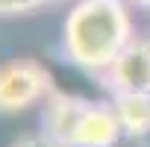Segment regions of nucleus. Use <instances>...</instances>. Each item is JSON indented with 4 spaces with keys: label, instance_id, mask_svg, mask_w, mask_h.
<instances>
[{
    "label": "nucleus",
    "instance_id": "9",
    "mask_svg": "<svg viewBox=\"0 0 150 147\" xmlns=\"http://www.w3.org/2000/svg\"><path fill=\"white\" fill-rule=\"evenodd\" d=\"M132 3H138L141 9H150V0H132Z\"/></svg>",
    "mask_w": 150,
    "mask_h": 147
},
{
    "label": "nucleus",
    "instance_id": "3",
    "mask_svg": "<svg viewBox=\"0 0 150 147\" xmlns=\"http://www.w3.org/2000/svg\"><path fill=\"white\" fill-rule=\"evenodd\" d=\"M112 94H150V41L132 38L103 74Z\"/></svg>",
    "mask_w": 150,
    "mask_h": 147
},
{
    "label": "nucleus",
    "instance_id": "7",
    "mask_svg": "<svg viewBox=\"0 0 150 147\" xmlns=\"http://www.w3.org/2000/svg\"><path fill=\"white\" fill-rule=\"evenodd\" d=\"M47 3V0H0V15H27L35 12Z\"/></svg>",
    "mask_w": 150,
    "mask_h": 147
},
{
    "label": "nucleus",
    "instance_id": "6",
    "mask_svg": "<svg viewBox=\"0 0 150 147\" xmlns=\"http://www.w3.org/2000/svg\"><path fill=\"white\" fill-rule=\"evenodd\" d=\"M112 106L129 138H144L150 132V94H112Z\"/></svg>",
    "mask_w": 150,
    "mask_h": 147
},
{
    "label": "nucleus",
    "instance_id": "5",
    "mask_svg": "<svg viewBox=\"0 0 150 147\" xmlns=\"http://www.w3.org/2000/svg\"><path fill=\"white\" fill-rule=\"evenodd\" d=\"M124 135V127L118 121V112L112 103H88L77 135H74V147H115L118 138Z\"/></svg>",
    "mask_w": 150,
    "mask_h": 147
},
{
    "label": "nucleus",
    "instance_id": "1",
    "mask_svg": "<svg viewBox=\"0 0 150 147\" xmlns=\"http://www.w3.org/2000/svg\"><path fill=\"white\" fill-rule=\"evenodd\" d=\"M132 41L124 0H80L65 18L62 50L83 71H106Z\"/></svg>",
    "mask_w": 150,
    "mask_h": 147
},
{
    "label": "nucleus",
    "instance_id": "2",
    "mask_svg": "<svg viewBox=\"0 0 150 147\" xmlns=\"http://www.w3.org/2000/svg\"><path fill=\"white\" fill-rule=\"evenodd\" d=\"M53 88L50 71L33 59H15L0 68V112L15 115L47 97Z\"/></svg>",
    "mask_w": 150,
    "mask_h": 147
},
{
    "label": "nucleus",
    "instance_id": "10",
    "mask_svg": "<svg viewBox=\"0 0 150 147\" xmlns=\"http://www.w3.org/2000/svg\"><path fill=\"white\" fill-rule=\"evenodd\" d=\"M47 3H62V0H47Z\"/></svg>",
    "mask_w": 150,
    "mask_h": 147
},
{
    "label": "nucleus",
    "instance_id": "8",
    "mask_svg": "<svg viewBox=\"0 0 150 147\" xmlns=\"http://www.w3.org/2000/svg\"><path fill=\"white\" fill-rule=\"evenodd\" d=\"M12 147H59V144L50 141V138L41 132V135H24V138H18Z\"/></svg>",
    "mask_w": 150,
    "mask_h": 147
},
{
    "label": "nucleus",
    "instance_id": "4",
    "mask_svg": "<svg viewBox=\"0 0 150 147\" xmlns=\"http://www.w3.org/2000/svg\"><path fill=\"white\" fill-rule=\"evenodd\" d=\"M91 100L77 97V94H65V91H50L44 97V109H41V132L56 141L59 147H74V135L77 127L86 115Z\"/></svg>",
    "mask_w": 150,
    "mask_h": 147
}]
</instances>
